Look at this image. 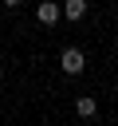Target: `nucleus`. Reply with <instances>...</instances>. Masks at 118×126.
<instances>
[{"label": "nucleus", "instance_id": "1", "mask_svg": "<svg viewBox=\"0 0 118 126\" xmlns=\"http://www.w3.org/2000/svg\"><path fill=\"white\" fill-rule=\"evenodd\" d=\"M59 67H63V71L75 79V75H83V67H87V55H83L79 47H63V51H59Z\"/></svg>", "mask_w": 118, "mask_h": 126}, {"label": "nucleus", "instance_id": "2", "mask_svg": "<svg viewBox=\"0 0 118 126\" xmlns=\"http://www.w3.org/2000/svg\"><path fill=\"white\" fill-rule=\"evenodd\" d=\"M35 16H39V24H43V28H51V24H59V16H63V8L47 0V4H39V8H35Z\"/></svg>", "mask_w": 118, "mask_h": 126}, {"label": "nucleus", "instance_id": "3", "mask_svg": "<svg viewBox=\"0 0 118 126\" xmlns=\"http://www.w3.org/2000/svg\"><path fill=\"white\" fill-rule=\"evenodd\" d=\"M59 8H63V20H71V24H75V20H83V16H87V8H90V4H87V0H63Z\"/></svg>", "mask_w": 118, "mask_h": 126}, {"label": "nucleus", "instance_id": "4", "mask_svg": "<svg viewBox=\"0 0 118 126\" xmlns=\"http://www.w3.org/2000/svg\"><path fill=\"white\" fill-rule=\"evenodd\" d=\"M75 114H79V118H94V114H98V102H94L90 94H79V98H75Z\"/></svg>", "mask_w": 118, "mask_h": 126}, {"label": "nucleus", "instance_id": "5", "mask_svg": "<svg viewBox=\"0 0 118 126\" xmlns=\"http://www.w3.org/2000/svg\"><path fill=\"white\" fill-rule=\"evenodd\" d=\"M4 4H8V8H16V4H24V0H4Z\"/></svg>", "mask_w": 118, "mask_h": 126}, {"label": "nucleus", "instance_id": "6", "mask_svg": "<svg viewBox=\"0 0 118 126\" xmlns=\"http://www.w3.org/2000/svg\"><path fill=\"white\" fill-rule=\"evenodd\" d=\"M0 83H4V71H0Z\"/></svg>", "mask_w": 118, "mask_h": 126}]
</instances>
